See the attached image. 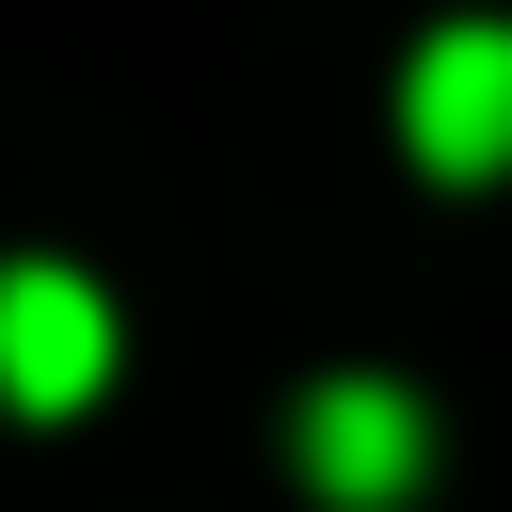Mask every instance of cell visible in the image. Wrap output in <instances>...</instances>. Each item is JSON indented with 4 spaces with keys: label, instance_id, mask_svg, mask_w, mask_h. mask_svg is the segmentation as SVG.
I'll return each mask as SVG.
<instances>
[{
    "label": "cell",
    "instance_id": "obj_1",
    "mask_svg": "<svg viewBox=\"0 0 512 512\" xmlns=\"http://www.w3.org/2000/svg\"><path fill=\"white\" fill-rule=\"evenodd\" d=\"M96 384H112V304L64 256H16L0 272V400L16 416H80Z\"/></svg>",
    "mask_w": 512,
    "mask_h": 512
},
{
    "label": "cell",
    "instance_id": "obj_3",
    "mask_svg": "<svg viewBox=\"0 0 512 512\" xmlns=\"http://www.w3.org/2000/svg\"><path fill=\"white\" fill-rule=\"evenodd\" d=\"M416 464H432V416L400 400V384H320L304 400V480L336 496V512H384V496H416Z\"/></svg>",
    "mask_w": 512,
    "mask_h": 512
},
{
    "label": "cell",
    "instance_id": "obj_2",
    "mask_svg": "<svg viewBox=\"0 0 512 512\" xmlns=\"http://www.w3.org/2000/svg\"><path fill=\"white\" fill-rule=\"evenodd\" d=\"M400 128H416L432 176H496V160H512V32H496V16L432 32L416 80H400Z\"/></svg>",
    "mask_w": 512,
    "mask_h": 512
}]
</instances>
